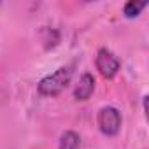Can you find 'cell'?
Returning a JSON list of instances; mask_svg holds the SVG:
<instances>
[{
    "mask_svg": "<svg viewBox=\"0 0 149 149\" xmlns=\"http://www.w3.org/2000/svg\"><path fill=\"white\" fill-rule=\"evenodd\" d=\"M70 77H72L70 67H61L54 74L44 77L39 83V93L40 95H46V97H54V95L61 93L67 88V84L70 83Z\"/></svg>",
    "mask_w": 149,
    "mask_h": 149,
    "instance_id": "1",
    "label": "cell"
},
{
    "mask_svg": "<svg viewBox=\"0 0 149 149\" xmlns=\"http://www.w3.org/2000/svg\"><path fill=\"white\" fill-rule=\"evenodd\" d=\"M98 126L105 135H116L121 128V114L116 107H104L98 112Z\"/></svg>",
    "mask_w": 149,
    "mask_h": 149,
    "instance_id": "2",
    "label": "cell"
},
{
    "mask_svg": "<svg viewBox=\"0 0 149 149\" xmlns=\"http://www.w3.org/2000/svg\"><path fill=\"white\" fill-rule=\"evenodd\" d=\"M119 67H121V63H119V60L116 58V54L112 51L102 47L97 53V68L100 70V74L105 79L114 77L118 74V70H119Z\"/></svg>",
    "mask_w": 149,
    "mask_h": 149,
    "instance_id": "3",
    "label": "cell"
},
{
    "mask_svg": "<svg viewBox=\"0 0 149 149\" xmlns=\"http://www.w3.org/2000/svg\"><path fill=\"white\" fill-rule=\"evenodd\" d=\"M95 90V79L91 74H84V76L79 79V84L76 88V91H74V97H76L77 100H88L91 97Z\"/></svg>",
    "mask_w": 149,
    "mask_h": 149,
    "instance_id": "4",
    "label": "cell"
},
{
    "mask_svg": "<svg viewBox=\"0 0 149 149\" xmlns=\"http://www.w3.org/2000/svg\"><path fill=\"white\" fill-rule=\"evenodd\" d=\"M79 144H81V139L76 132H65L61 135L58 149H79Z\"/></svg>",
    "mask_w": 149,
    "mask_h": 149,
    "instance_id": "5",
    "label": "cell"
},
{
    "mask_svg": "<svg viewBox=\"0 0 149 149\" xmlns=\"http://www.w3.org/2000/svg\"><path fill=\"white\" fill-rule=\"evenodd\" d=\"M147 6V2L146 0H140V2H126V6H125V16L126 18H135V16H139L140 14V11L144 9Z\"/></svg>",
    "mask_w": 149,
    "mask_h": 149,
    "instance_id": "6",
    "label": "cell"
}]
</instances>
